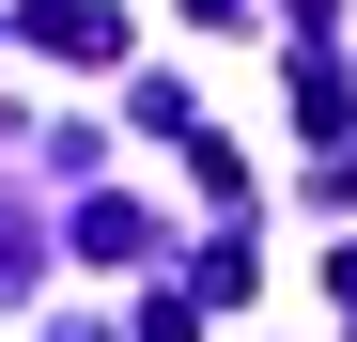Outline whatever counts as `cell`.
<instances>
[{
	"instance_id": "obj_1",
	"label": "cell",
	"mask_w": 357,
	"mask_h": 342,
	"mask_svg": "<svg viewBox=\"0 0 357 342\" xmlns=\"http://www.w3.org/2000/svg\"><path fill=\"white\" fill-rule=\"evenodd\" d=\"M31 47H63V63H109V47H125V31H109L93 0H31Z\"/></svg>"
},
{
	"instance_id": "obj_3",
	"label": "cell",
	"mask_w": 357,
	"mask_h": 342,
	"mask_svg": "<svg viewBox=\"0 0 357 342\" xmlns=\"http://www.w3.org/2000/svg\"><path fill=\"white\" fill-rule=\"evenodd\" d=\"M187 16H233V0H187Z\"/></svg>"
},
{
	"instance_id": "obj_2",
	"label": "cell",
	"mask_w": 357,
	"mask_h": 342,
	"mask_svg": "<svg viewBox=\"0 0 357 342\" xmlns=\"http://www.w3.org/2000/svg\"><path fill=\"white\" fill-rule=\"evenodd\" d=\"M342 109H357V94H342V63H295V125H311V140H342Z\"/></svg>"
}]
</instances>
